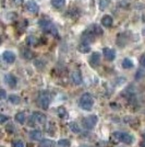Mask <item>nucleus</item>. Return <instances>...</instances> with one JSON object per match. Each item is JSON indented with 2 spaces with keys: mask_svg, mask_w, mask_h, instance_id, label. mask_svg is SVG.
<instances>
[{
  "mask_svg": "<svg viewBox=\"0 0 145 147\" xmlns=\"http://www.w3.org/2000/svg\"><path fill=\"white\" fill-rule=\"evenodd\" d=\"M144 137H145V133H144Z\"/></svg>",
  "mask_w": 145,
  "mask_h": 147,
  "instance_id": "nucleus-34",
  "label": "nucleus"
},
{
  "mask_svg": "<svg viewBox=\"0 0 145 147\" xmlns=\"http://www.w3.org/2000/svg\"><path fill=\"white\" fill-rule=\"evenodd\" d=\"M23 56H24V58H26V59H32V58H33V56H34V54H33V52H32V51L25 49L24 51H23Z\"/></svg>",
  "mask_w": 145,
  "mask_h": 147,
  "instance_id": "nucleus-24",
  "label": "nucleus"
},
{
  "mask_svg": "<svg viewBox=\"0 0 145 147\" xmlns=\"http://www.w3.org/2000/svg\"><path fill=\"white\" fill-rule=\"evenodd\" d=\"M90 30H91L92 32L96 35V36H100V35L103 34V30H102V28L97 24H92L91 26H90Z\"/></svg>",
  "mask_w": 145,
  "mask_h": 147,
  "instance_id": "nucleus-17",
  "label": "nucleus"
},
{
  "mask_svg": "<svg viewBox=\"0 0 145 147\" xmlns=\"http://www.w3.org/2000/svg\"><path fill=\"white\" fill-rule=\"evenodd\" d=\"M122 67L124 69H130V68L133 67V61L130 59V58H124L122 61Z\"/></svg>",
  "mask_w": 145,
  "mask_h": 147,
  "instance_id": "nucleus-18",
  "label": "nucleus"
},
{
  "mask_svg": "<svg viewBox=\"0 0 145 147\" xmlns=\"http://www.w3.org/2000/svg\"><path fill=\"white\" fill-rule=\"evenodd\" d=\"M94 104V100L91 93H83L82 97L80 99V107L84 111H91Z\"/></svg>",
  "mask_w": 145,
  "mask_h": 147,
  "instance_id": "nucleus-1",
  "label": "nucleus"
},
{
  "mask_svg": "<svg viewBox=\"0 0 145 147\" xmlns=\"http://www.w3.org/2000/svg\"><path fill=\"white\" fill-rule=\"evenodd\" d=\"M32 120H34L35 122L39 123V124H44V123L46 122V115L45 114H43L42 112H33V114H32Z\"/></svg>",
  "mask_w": 145,
  "mask_h": 147,
  "instance_id": "nucleus-7",
  "label": "nucleus"
},
{
  "mask_svg": "<svg viewBox=\"0 0 145 147\" xmlns=\"http://www.w3.org/2000/svg\"><path fill=\"white\" fill-rule=\"evenodd\" d=\"M115 136L120 142L124 143V144H132L134 142V137L129 133H124V132H116Z\"/></svg>",
  "mask_w": 145,
  "mask_h": 147,
  "instance_id": "nucleus-5",
  "label": "nucleus"
},
{
  "mask_svg": "<svg viewBox=\"0 0 145 147\" xmlns=\"http://www.w3.org/2000/svg\"><path fill=\"white\" fill-rule=\"evenodd\" d=\"M15 121L20 124H23L25 122V114L23 112H19L15 114Z\"/></svg>",
  "mask_w": 145,
  "mask_h": 147,
  "instance_id": "nucleus-21",
  "label": "nucleus"
},
{
  "mask_svg": "<svg viewBox=\"0 0 145 147\" xmlns=\"http://www.w3.org/2000/svg\"><path fill=\"white\" fill-rule=\"evenodd\" d=\"M13 147H24V144L21 141H14L13 142Z\"/></svg>",
  "mask_w": 145,
  "mask_h": 147,
  "instance_id": "nucleus-28",
  "label": "nucleus"
},
{
  "mask_svg": "<svg viewBox=\"0 0 145 147\" xmlns=\"http://www.w3.org/2000/svg\"><path fill=\"white\" fill-rule=\"evenodd\" d=\"M100 64V54L99 53H93L90 58V65L92 67H97Z\"/></svg>",
  "mask_w": 145,
  "mask_h": 147,
  "instance_id": "nucleus-9",
  "label": "nucleus"
},
{
  "mask_svg": "<svg viewBox=\"0 0 145 147\" xmlns=\"http://www.w3.org/2000/svg\"><path fill=\"white\" fill-rule=\"evenodd\" d=\"M53 7H55L56 9H62L63 7L66 6V0H50Z\"/></svg>",
  "mask_w": 145,
  "mask_h": 147,
  "instance_id": "nucleus-16",
  "label": "nucleus"
},
{
  "mask_svg": "<svg viewBox=\"0 0 145 147\" xmlns=\"http://www.w3.org/2000/svg\"><path fill=\"white\" fill-rule=\"evenodd\" d=\"M26 9L31 13H37L39 11V6L37 5V2L35 0H29L26 2Z\"/></svg>",
  "mask_w": 145,
  "mask_h": 147,
  "instance_id": "nucleus-6",
  "label": "nucleus"
},
{
  "mask_svg": "<svg viewBox=\"0 0 145 147\" xmlns=\"http://www.w3.org/2000/svg\"><path fill=\"white\" fill-rule=\"evenodd\" d=\"M59 147H70V141L69 140H60V141L57 143Z\"/></svg>",
  "mask_w": 145,
  "mask_h": 147,
  "instance_id": "nucleus-25",
  "label": "nucleus"
},
{
  "mask_svg": "<svg viewBox=\"0 0 145 147\" xmlns=\"http://www.w3.org/2000/svg\"><path fill=\"white\" fill-rule=\"evenodd\" d=\"M142 34H143V35L145 36V28L143 29V31H142Z\"/></svg>",
  "mask_w": 145,
  "mask_h": 147,
  "instance_id": "nucleus-33",
  "label": "nucleus"
},
{
  "mask_svg": "<svg viewBox=\"0 0 145 147\" xmlns=\"http://www.w3.org/2000/svg\"><path fill=\"white\" fill-rule=\"evenodd\" d=\"M112 22H114V20L112 18L108 16V14H106V16H104L103 18H102V25L105 26V28H110L111 25H112Z\"/></svg>",
  "mask_w": 145,
  "mask_h": 147,
  "instance_id": "nucleus-15",
  "label": "nucleus"
},
{
  "mask_svg": "<svg viewBox=\"0 0 145 147\" xmlns=\"http://www.w3.org/2000/svg\"><path fill=\"white\" fill-rule=\"evenodd\" d=\"M108 6H109V0H100V1H99V9H100V10L107 9Z\"/></svg>",
  "mask_w": 145,
  "mask_h": 147,
  "instance_id": "nucleus-26",
  "label": "nucleus"
},
{
  "mask_svg": "<svg viewBox=\"0 0 145 147\" xmlns=\"http://www.w3.org/2000/svg\"><path fill=\"white\" fill-rule=\"evenodd\" d=\"M30 137L33 141H41L43 138V133L38 129H33L30 132Z\"/></svg>",
  "mask_w": 145,
  "mask_h": 147,
  "instance_id": "nucleus-14",
  "label": "nucleus"
},
{
  "mask_svg": "<svg viewBox=\"0 0 145 147\" xmlns=\"http://www.w3.org/2000/svg\"><path fill=\"white\" fill-rule=\"evenodd\" d=\"M7 120H8V117H7L6 115H3V114H1V115H0V122L2 123V124L6 122Z\"/></svg>",
  "mask_w": 145,
  "mask_h": 147,
  "instance_id": "nucleus-29",
  "label": "nucleus"
},
{
  "mask_svg": "<svg viewBox=\"0 0 145 147\" xmlns=\"http://www.w3.org/2000/svg\"><path fill=\"white\" fill-rule=\"evenodd\" d=\"M69 127H70V129L72 131L73 133H80V132H81V129H80L79 125H78L75 122L70 123V124H69Z\"/></svg>",
  "mask_w": 145,
  "mask_h": 147,
  "instance_id": "nucleus-23",
  "label": "nucleus"
},
{
  "mask_svg": "<svg viewBox=\"0 0 145 147\" xmlns=\"http://www.w3.org/2000/svg\"><path fill=\"white\" fill-rule=\"evenodd\" d=\"M78 51L82 54H87L91 52V46H90V43H86V42H82L78 46Z\"/></svg>",
  "mask_w": 145,
  "mask_h": 147,
  "instance_id": "nucleus-13",
  "label": "nucleus"
},
{
  "mask_svg": "<svg viewBox=\"0 0 145 147\" xmlns=\"http://www.w3.org/2000/svg\"><path fill=\"white\" fill-rule=\"evenodd\" d=\"M26 43L29 44V45H35V44H37L36 37H34V36H32V35H30V36L26 38Z\"/></svg>",
  "mask_w": 145,
  "mask_h": 147,
  "instance_id": "nucleus-27",
  "label": "nucleus"
},
{
  "mask_svg": "<svg viewBox=\"0 0 145 147\" xmlns=\"http://www.w3.org/2000/svg\"><path fill=\"white\" fill-rule=\"evenodd\" d=\"M39 147H56V143L50 140H44L42 141Z\"/></svg>",
  "mask_w": 145,
  "mask_h": 147,
  "instance_id": "nucleus-19",
  "label": "nucleus"
},
{
  "mask_svg": "<svg viewBox=\"0 0 145 147\" xmlns=\"http://www.w3.org/2000/svg\"><path fill=\"white\" fill-rule=\"evenodd\" d=\"M13 2H14L17 6H20V5L23 3V0H13Z\"/></svg>",
  "mask_w": 145,
  "mask_h": 147,
  "instance_id": "nucleus-31",
  "label": "nucleus"
},
{
  "mask_svg": "<svg viewBox=\"0 0 145 147\" xmlns=\"http://www.w3.org/2000/svg\"><path fill=\"white\" fill-rule=\"evenodd\" d=\"M71 77H72L73 82H74L75 85H82V82H83V78H82V75H81V73H80L79 70L73 71L72 75H71Z\"/></svg>",
  "mask_w": 145,
  "mask_h": 147,
  "instance_id": "nucleus-12",
  "label": "nucleus"
},
{
  "mask_svg": "<svg viewBox=\"0 0 145 147\" xmlns=\"http://www.w3.org/2000/svg\"><path fill=\"white\" fill-rule=\"evenodd\" d=\"M8 99H9V101L12 104H19L21 102V99H20V97H18L17 94H10V96L8 97Z\"/></svg>",
  "mask_w": 145,
  "mask_h": 147,
  "instance_id": "nucleus-22",
  "label": "nucleus"
},
{
  "mask_svg": "<svg viewBox=\"0 0 145 147\" xmlns=\"http://www.w3.org/2000/svg\"><path fill=\"white\" fill-rule=\"evenodd\" d=\"M50 94L49 92L47 91H43L41 92L39 97H38V102H39V105L42 107L44 110H47L49 108V104H50Z\"/></svg>",
  "mask_w": 145,
  "mask_h": 147,
  "instance_id": "nucleus-3",
  "label": "nucleus"
},
{
  "mask_svg": "<svg viewBox=\"0 0 145 147\" xmlns=\"http://www.w3.org/2000/svg\"><path fill=\"white\" fill-rule=\"evenodd\" d=\"M103 54L107 61H111L116 58V52L114 49H109V47H105V49H103Z\"/></svg>",
  "mask_w": 145,
  "mask_h": 147,
  "instance_id": "nucleus-8",
  "label": "nucleus"
},
{
  "mask_svg": "<svg viewBox=\"0 0 145 147\" xmlns=\"http://www.w3.org/2000/svg\"><path fill=\"white\" fill-rule=\"evenodd\" d=\"M57 113H58V115H59L61 119H67V117H68V112H67V110L63 107H59L58 110H57Z\"/></svg>",
  "mask_w": 145,
  "mask_h": 147,
  "instance_id": "nucleus-20",
  "label": "nucleus"
},
{
  "mask_svg": "<svg viewBox=\"0 0 145 147\" xmlns=\"http://www.w3.org/2000/svg\"><path fill=\"white\" fill-rule=\"evenodd\" d=\"M97 122H98V117H97L96 115H90V117L83 119L82 124H83V126H84L85 129H93L94 126L97 124Z\"/></svg>",
  "mask_w": 145,
  "mask_h": 147,
  "instance_id": "nucleus-4",
  "label": "nucleus"
},
{
  "mask_svg": "<svg viewBox=\"0 0 145 147\" xmlns=\"http://www.w3.org/2000/svg\"><path fill=\"white\" fill-rule=\"evenodd\" d=\"M2 58H3V61L8 63V64H12L14 63L15 61V55H14V53H12L11 51H6L3 54H2Z\"/></svg>",
  "mask_w": 145,
  "mask_h": 147,
  "instance_id": "nucleus-10",
  "label": "nucleus"
},
{
  "mask_svg": "<svg viewBox=\"0 0 145 147\" xmlns=\"http://www.w3.org/2000/svg\"><path fill=\"white\" fill-rule=\"evenodd\" d=\"M1 99H2V100L6 99V91H5L3 89H1Z\"/></svg>",
  "mask_w": 145,
  "mask_h": 147,
  "instance_id": "nucleus-32",
  "label": "nucleus"
},
{
  "mask_svg": "<svg viewBox=\"0 0 145 147\" xmlns=\"http://www.w3.org/2000/svg\"><path fill=\"white\" fill-rule=\"evenodd\" d=\"M140 63H141V65L145 68V54H144V55H142L141 59H140Z\"/></svg>",
  "mask_w": 145,
  "mask_h": 147,
  "instance_id": "nucleus-30",
  "label": "nucleus"
},
{
  "mask_svg": "<svg viewBox=\"0 0 145 147\" xmlns=\"http://www.w3.org/2000/svg\"><path fill=\"white\" fill-rule=\"evenodd\" d=\"M5 81H6V84L9 87L17 86V78L13 75H11V74H7L6 76H5Z\"/></svg>",
  "mask_w": 145,
  "mask_h": 147,
  "instance_id": "nucleus-11",
  "label": "nucleus"
},
{
  "mask_svg": "<svg viewBox=\"0 0 145 147\" xmlns=\"http://www.w3.org/2000/svg\"><path fill=\"white\" fill-rule=\"evenodd\" d=\"M39 26H41V29H42L45 33H50V34H53V35H57V34H58L56 26L53 24V22H51L50 20H48V19H42V20L39 21Z\"/></svg>",
  "mask_w": 145,
  "mask_h": 147,
  "instance_id": "nucleus-2",
  "label": "nucleus"
}]
</instances>
